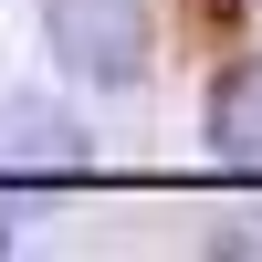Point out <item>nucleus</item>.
Instances as JSON below:
<instances>
[{"label":"nucleus","instance_id":"nucleus-1","mask_svg":"<svg viewBox=\"0 0 262 262\" xmlns=\"http://www.w3.org/2000/svg\"><path fill=\"white\" fill-rule=\"evenodd\" d=\"M42 32H53L63 74H84V84L147 74V0H42Z\"/></svg>","mask_w":262,"mask_h":262},{"label":"nucleus","instance_id":"nucleus-2","mask_svg":"<svg viewBox=\"0 0 262 262\" xmlns=\"http://www.w3.org/2000/svg\"><path fill=\"white\" fill-rule=\"evenodd\" d=\"M210 137H221V158H231V168H252V179H262V95H242Z\"/></svg>","mask_w":262,"mask_h":262},{"label":"nucleus","instance_id":"nucleus-3","mask_svg":"<svg viewBox=\"0 0 262 262\" xmlns=\"http://www.w3.org/2000/svg\"><path fill=\"white\" fill-rule=\"evenodd\" d=\"M0 252H11V221H0Z\"/></svg>","mask_w":262,"mask_h":262}]
</instances>
